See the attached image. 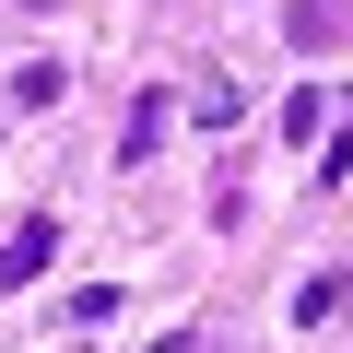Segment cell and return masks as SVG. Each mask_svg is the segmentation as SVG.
<instances>
[{"instance_id": "3957f363", "label": "cell", "mask_w": 353, "mask_h": 353, "mask_svg": "<svg viewBox=\"0 0 353 353\" xmlns=\"http://www.w3.org/2000/svg\"><path fill=\"white\" fill-rule=\"evenodd\" d=\"M165 130H176V106H165V94H141V106H130V130H118V153H130V165H153V153H165Z\"/></svg>"}, {"instance_id": "5b68a950", "label": "cell", "mask_w": 353, "mask_h": 353, "mask_svg": "<svg viewBox=\"0 0 353 353\" xmlns=\"http://www.w3.org/2000/svg\"><path fill=\"white\" fill-rule=\"evenodd\" d=\"M12 106H59V59H24L12 71Z\"/></svg>"}, {"instance_id": "7a4b0ae2", "label": "cell", "mask_w": 353, "mask_h": 353, "mask_svg": "<svg viewBox=\"0 0 353 353\" xmlns=\"http://www.w3.org/2000/svg\"><path fill=\"white\" fill-rule=\"evenodd\" d=\"M294 318H306V330H330V318L353 330V271H306V283H294Z\"/></svg>"}, {"instance_id": "6da1fadb", "label": "cell", "mask_w": 353, "mask_h": 353, "mask_svg": "<svg viewBox=\"0 0 353 353\" xmlns=\"http://www.w3.org/2000/svg\"><path fill=\"white\" fill-rule=\"evenodd\" d=\"M48 259H59V212H24L12 236H0V294H24Z\"/></svg>"}, {"instance_id": "277c9868", "label": "cell", "mask_w": 353, "mask_h": 353, "mask_svg": "<svg viewBox=\"0 0 353 353\" xmlns=\"http://www.w3.org/2000/svg\"><path fill=\"white\" fill-rule=\"evenodd\" d=\"M118 306H130V294H118V283H83V294H71V306H59V318H71V330H106V318H118Z\"/></svg>"}]
</instances>
